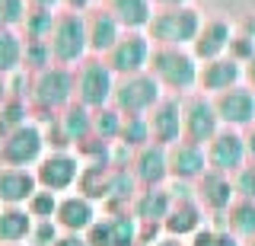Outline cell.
I'll return each instance as SVG.
<instances>
[{"mask_svg": "<svg viewBox=\"0 0 255 246\" xmlns=\"http://www.w3.org/2000/svg\"><path fill=\"white\" fill-rule=\"evenodd\" d=\"M58 218L67 230H83V227H93V202L86 195H70L58 205Z\"/></svg>", "mask_w": 255, "mask_h": 246, "instance_id": "21", "label": "cell"}, {"mask_svg": "<svg viewBox=\"0 0 255 246\" xmlns=\"http://www.w3.org/2000/svg\"><path fill=\"white\" fill-rule=\"evenodd\" d=\"M122 138L125 144H143L150 138V122L140 115H128V122L122 125Z\"/></svg>", "mask_w": 255, "mask_h": 246, "instance_id": "33", "label": "cell"}, {"mask_svg": "<svg viewBox=\"0 0 255 246\" xmlns=\"http://www.w3.org/2000/svg\"><path fill=\"white\" fill-rule=\"evenodd\" d=\"M169 170L175 173V176H182V179L201 176L204 173V150H201V144H191V141L175 144L172 154H169Z\"/></svg>", "mask_w": 255, "mask_h": 246, "instance_id": "20", "label": "cell"}, {"mask_svg": "<svg viewBox=\"0 0 255 246\" xmlns=\"http://www.w3.org/2000/svg\"><path fill=\"white\" fill-rule=\"evenodd\" d=\"M147 122H150V134L156 138V144H163V147L175 144L182 131V106L175 99H159Z\"/></svg>", "mask_w": 255, "mask_h": 246, "instance_id": "11", "label": "cell"}, {"mask_svg": "<svg viewBox=\"0 0 255 246\" xmlns=\"http://www.w3.org/2000/svg\"><path fill=\"white\" fill-rule=\"evenodd\" d=\"M77 96H80V106L102 109L112 96H115L112 67L102 64V61H90V64H83V67H80V77H77Z\"/></svg>", "mask_w": 255, "mask_h": 246, "instance_id": "7", "label": "cell"}, {"mask_svg": "<svg viewBox=\"0 0 255 246\" xmlns=\"http://www.w3.org/2000/svg\"><path fill=\"white\" fill-rule=\"evenodd\" d=\"M134 237H137V227L128 214H118V218H109L102 224H93L90 230V243L93 246H134Z\"/></svg>", "mask_w": 255, "mask_h": 246, "instance_id": "12", "label": "cell"}, {"mask_svg": "<svg viewBox=\"0 0 255 246\" xmlns=\"http://www.w3.org/2000/svg\"><path fill=\"white\" fill-rule=\"evenodd\" d=\"M26 13H29V3H26V0H0V29L22 26Z\"/></svg>", "mask_w": 255, "mask_h": 246, "instance_id": "31", "label": "cell"}, {"mask_svg": "<svg viewBox=\"0 0 255 246\" xmlns=\"http://www.w3.org/2000/svg\"><path fill=\"white\" fill-rule=\"evenodd\" d=\"M249 150H252V157H255V134L249 138Z\"/></svg>", "mask_w": 255, "mask_h": 246, "instance_id": "44", "label": "cell"}, {"mask_svg": "<svg viewBox=\"0 0 255 246\" xmlns=\"http://www.w3.org/2000/svg\"><path fill=\"white\" fill-rule=\"evenodd\" d=\"M42 147H45V138L35 125H19L13 128L10 134H3V144H0V160L6 166H29L42 157Z\"/></svg>", "mask_w": 255, "mask_h": 246, "instance_id": "6", "label": "cell"}, {"mask_svg": "<svg viewBox=\"0 0 255 246\" xmlns=\"http://www.w3.org/2000/svg\"><path fill=\"white\" fill-rule=\"evenodd\" d=\"M236 77H239V67H236V61H233V58H230V61L217 58V61H207V64H204V70L198 74V80H201V86H204V90H223V93H227L230 86L236 83Z\"/></svg>", "mask_w": 255, "mask_h": 246, "instance_id": "22", "label": "cell"}, {"mask_svg": "<svg viewBox=\"0 0 255 246\" xmlns=\"http://www.w3.org/2000/svg\"><path fill=\"white\" fill-rule=\"evenodd\" d=\"M147 32H150V38H156V42H163V45L182 48V45H188V42L198 38L201 19H198V13L188 10V6H169V10L153 13Z\"/></svg>", "mask_w": 255, "mask_h": 246, "instance_id": "1", "label": "cell"}, {"mask_svg": "<svg viewBox=\"0 0 255 246\" xmlns=\"http://www.w3.org/2000/svg\"><path fill=\"white\" fill-rule=\"evenodd\" d=\"M217 115L227 118V122H233V125L252 122L255 118V96L249 90H227L217 99Z\"/></svg>", "mask_w": 255, "mask_h": 246, "instance_id": "17", "label": "cell"}, {"mask_svg": "<svg viewBox=\"0 0 255 246\" xmlns=\"http://www.w3.org/2000/svg\"><path fill=\"white\" fill-rule=\"evenodd\" d=\"M77 93V80L70 77L67 67H51L38 70V77L32 80V99L42 109H58Z\"/></svg>", "mask_w": 255, "mask_h": 246, "instance_id": "5", "label": "cell"}, {"mask_svg": "<svg viewBox=\"0 0 255 246\" xmlns=\"http://www.w3.org/2000/svg\"><path fill=\"white\" fill-rule=\"evenodd\" d=\"M137 179L147 182V186H156L159 179L169 173V154L163 150V144H147L137 154Z\"/></svg>", "mask_w": 255, "mask_h": 246, "instance_id": "19", "label": "cell"}, {"mask_svg": "<svg viewBox=\"0 0 255 246\" xmlns=\"http://www.w3.org/2000/svg\"><path fill=\"white\" fill-rule=\"evenodd\" d=\"M86 35H90V48L96 51H112L122 38V22L112 16L109 10H96L86 19Z\"/></svg>", "mask_w": 255, "mask_h": 246, "instance_id": "16", "label": "cell"}, {"mask_svg": "<svg viewBox=\"0 0 255 246\" xmlns=\"http://www.w3.org/2000/svg\"><path fill=\"white\" fill-rule=\"evenodd\" d=\"M236 189H239L246 198H255V166H246V170H239Z\"/></svg>", "mask_w": 255, "mask_h": 246, "instance_id": "36", "label": "cell"}, {"mask_svg": "<svg viewBox=\"0 0 255 246\" xmlns=\"http://www.w3.org/2000/svg\"><path fill=\"white\" fill-rule=\"evenodd\" d=\"M35 240H38V246H48V240L54 243V227H51V221H42V224H38Z\"/></svg>", "mask_w": 255, "mask_h": 246, "instance_id": "37", "label": "cell"}, {"mask_svg": "<svg viewBox=\"0 0 255 246\" xmlns=\"http://www.w3.org/2000/svg\"><path fill=\"white\" fill-rule=\"evenodd\" d=\"M26 211L32 214V218H42V221H48L54 211H58L54 192H48V189H45V192H35V195H32L29 202H26Z\"/></svg>", "mask_w": 255, "mask_h": 246, "instance_id": "32", "label": "cell"}, {"mask_svg": "<svg viewBox=\"0 0 255 246\" xmlns=\"http://www.w3.org/2000/svg\"><path fill=\"white\" fill-rule=\"evenodd\" d=\"M195 246H236V243H233L230 234H214V230H207V234H198Z\"/></svg>", "mask_w": 255, "mask_h": 246, "instance_id": "35", "label": "cell"}, {"mask_svg": "<svg viewBox=\"0 0 255 246\" xmlns=\"http://www.w3.org/2000/svg\"><path fill=\"white\" fill-rule=\"evenodd\" d=\"M191 45H195V54H198V58L217 61L220 54L233 45V35H230V26H227V22L211 19V22H204V26H201V32H198V38Z\"/></svg>", "mask_w": 255, "mask_h": 246, "instance_id": "14", "label": "cell"}, {"mask_svg": "<svg viewBox=\"0 0 255 246\" xmlns=\"http://www.w3.org/2000/svg\"><path fill=\"white\" fill-rule=\"evenodd\" d=\"M201 198H204V205H211V208H227L230 205V198H233V189H230V179L223 176V173H204V179H201Z\"/></svg>", "mask_w": 255, "mask_h": 246, "instance_id": "25", "label": "cell"}, {"mask_svg": "<svg viewBox=\"0 0 255 246\" xmlns=\"http://www.w3.org/2000/svg\"><path fill=\"white\" fill-rule=\"evenodd\" d=\"M26 3L32 6V10H54V6L64 3V0H26Z\"/></svg>", "mask_w": 255, "mask_h": 246, "instance_id": "38", "label": "cell"}, {"mask_svg": "<svg viewBox=\"0 0 255 246\" xmlns=\"http://www.w3.org/2000/svg\"><path fill=\"white\" fill-rule=\"evenodd\" d=\"M35 186H38V179L32 173H26L22 166H3L0 170V202L3 205L29 202L35 195Z\"/></svg>", "mask_w": 255, "mask_h": 246, "instance_id": "13", "label": "cell"}, {"mask_svg": "<svg viewBox=\"0 0 255 246\" xmlns=\"http://www.w3.org/2000/svg\"><path fill=\"white\" fill-rule=\"evenodd\" d=\"M182 128H185L191 144L214 141L217 138V106H211L207 99L195 96L185 109H182Z\"/></svg>", "mask_w": 255, "mask_h": 246, "instance_id": "9", "label": "cell"}, {"mask_svg": "<svg viewBox=\"0 0 255 246\" xmlns=\"http://www.w3.org/2000/svg\"><path fill=\"white\" fill-rule=\"evenodd\" d=\"M150 3H159L163 10H169V6H185L188 0H150Z\"/></svg>", "mask_w": 255, "mask_h": 246, "instance_id": "41", "label": "cell"}, {"mask_svg": "<svg viewBox=\"0 0 255 246\" xmlns=\"http://www.w3.org/2000/svg\"><path fill=\"white\" fill-rule=\"evenodd\" d=\"M153 51H150V38L147 35H137V32H128L118 38V45L109 51V67L118 70V74L131 77V74H140L143 67L150 64Z\"/></svg>", "mask_w": 255, "mask_h": 246, "instance_id": "8", "label": "cell"}, {"mask_svg": "<svg viewBox=\"0 0 255 246\" xmlns=\"http://www.w3.org/2000/svg\"><path fill=\"white\" fill-rule=\"evenodd\" d=\"M230 224H233L239 234H255V205L252 202L236 205L233 214H230Z\"/></svg>", "mask_w": 255, "mask_h": 246, "instance_id": "34", "label": "cell"}, {"mask_svg": "<svg viewBox=\"0 0 255 246\" xmlns=\"http://www.w3.org/2000/svg\"><path fill=\"white\" fill-rule=\"evenodd\" d=\"M3 96H6V93H3V77H0V102H3Z\"/></svg>", "mask_w": 255, "mask_h": 246, "instance_id": "45", "label": "cell"}, {"mask_svg": "<svg viewBox=\"0 0 255 246\" xmlns=\"http://www.w3.org/2000/svg\"><path fill=\"white\" fill-rule=\"evenodd\" d=\"M26 54V38L16 35V29H0V77L13 74L22 64Z\"/></svg>", "mask_w": 255, "mask_h": 246, "instance_id": "24", "label": "cell"}, {"mask_svg": "<svg viewBox=\"0 0 255 246\" xmlns=\"http://www.w3.org/2000/svg\"><path fill=\"white\" fill-rule=\"evenodd\" d=\"M122 112L118 109H99L96 112V118H93V131L99 134L102 141H109V138H118L122 134Z\"/></svg>", "mask_w": 255, "mask_h": 246, "instance_id": "30", "label": "cell"}, {"mask_svg": "<svg viewBox=\"0 0 255 246\" xmlns=\"http://www.w3.org/2000/svg\"><path fill=\"white\" fill-rule=\"evenodd\" d=\"M109 13L125 29H143L153 19V3L150 0H109Z\"/></svg>", "mask_w": 255, "mask_h": 246, "instance_id": "18", "label": "cell"}, {"mask_svg": "<svg viewBox=\"0 0 255 246\" xmlns=\"http://www.w3.org/2000/svg\"><path fill=\"white\" fill-rule=\"evenodd\" d=\"M64 125V138L67 141H86V134L93 131V118L86 112V106H70L61 118Z\"/></svg>", "mask_w": 255, "mask_h": 246, "instance_id": "27", "label": "cell"}, {"mask_svg": "<svg viewBox=\"0 0 255 246\" xmlns=\"http://www.w3.org/2000/svg\"><path fill=\"white\" fill-rule=\"evenodd\" d=\"M29 230H32V214L26 208H19V205H6V208L0 211V240H3V243L22 240Z\"/></svg>", "mask_w": 255, "mask_h": 246, "instance_id": "23", "label": "cell"}, {"mask_svg": "<svg viewBox=\"0 0 255 246\" xmlns=\"http://www.w3.org/2000/svg\"><path fill=\"white\" fill-rule=\"evenodd\" d=\"M64 3L70 6V13H83V10H90L93 0H64Z\"/></svg>", "mask_w": 255, "mask_h": 246, "instance_id": "39", "label": "cell"}, {"mask_svg": "<svg viewBox=\"0 0 255 246\" xmlns=\"http://www.w3.org/2000/svg\"><path fill=\"white\" fill-rule=\"evenodd\" d=\"M48 48L58 64H70V61L83 58V51L90 48L83 13H61L51 26V35H48Z\"/></svg>", "mask_w": 255, "mask_h": 246, "instance_id": "2", "label": "cell"}, {"mask_svg": "<svg viewBox=\"0 0 255 246\" xmlns=\"http://www.w3.org/2000/svg\"><path fill=\"white\" fill-rule=\"evenodd\" d=\"M115 109L128 115H143L159 102V80L150 74H131L115 86Z\"/></svg>", "mask_w": 255, "mask_h": 246, "instance_id": "4", "label": "cell"}, {"mask_svg": "<svg viewBox=\"0 0 255 246\" xmlns=\"http://www.w3.org/2000/svg\"><path fill=\"white\" fill-rule=\"evenodd\" d=\"M156 246H182V243H175V240H163V243H156Z\"/></svg>", "mask_w": 255, "mask_h": 246, "instance_id": "43", "label": "cell"}, {"mask_svg": "<svg viewBox=\"0 0 255 246\" xmlns=\"http://www.w3.org/2000/svg\"><path fill=\"white\" fill-rule=\"evenodd\" d=\"M51 246H86L83 240H77V237H64V240H54Z\"/></svg>", "mask_w": 255, "mask_h": 246, "instance_id": "40", "label": "cell"}, {"mask_svg": "<svg viewBox=\"0 0 255 246\" xmlns=\"http://www.w3.org/2000/svg\"><path fill=\"white\" fill-rule=\"evenodd\" d=\"M169 211H172L169 195L159 192V189H150V192H143V195H140V202H137V218H143V221L166 218Z\"/></svg>", "mask_w": 255, "mask_h": 246, "instance_id": "29", "label": "cell"}, {"mask_svg": "<svg viewBox=\"0 0 255 246\" xmlns=\"http://www.w3.org/2000/svg\"><path fill=\"white\" fill-rule=\"evenodd\" d=\"M198 224H201V211H198V205L188 202V198H182V202L166 214V227H169L172 234H179V237L198 230Z\"/></svg>", "mask_w": 255, "mask_h": 246, "instance_id": "26", "label": "cell"}, {"mask_svg": "<svg viewBox=\"0 0 255 246\" xmlns=\"http://www.w3.org/2000/svg\"><path fill=\"white\" fill-rule=\"evenodd\" d=\"M54 19H58V16H54L51 10H32V6H29L26 19H22V26H26V42H48Z\"/></svg>", "mask_w": 255, "mask_h": 246, "instance_id": "28", "label": "cell"}, {"mask_svg": "<svg viewBox=\"0 0 255 246\" xmlns=\"http://www.w3.org/2000/svg\"><path fill=\"white\" fill-rule=\"evenodd\" d=\"M150 67H153V77L169 90H188L198 80V64L188 51L172 48V45H163V48L153 51L150 58Z\"/></svg>", "mask_w": 255, "mask_h": 246, "instance_id": "3", "label": "cell"}, {"mask_svg": "<svg viewBox=\"0 0 255 246\" xmlns=\"http://www.w3.org/2000/svg\"><path fill=\"white\" fill-rule=\"evenodd\" d=\"M77 176H80V163H77V157H70V154H51V157H45V160L38 163V173H35L38 186H45L48 192L70 189Z\"/></svg>", "mask_w": 255, "mask_h": 246, "instance_id": "10", "label": "cell"}, {"mask_svg": "<svg viewBox=\"0 0 255 246\" xmlns=\"http://www.w3.org/2000/svg\"><path fill=\"white\" fill-rule=\"evenodd\" d=\"M249 80H252V86H255V58L249 61Z\"/></svg>", "mask_w": 255, "mask_h": 246, "instance_id": "42", "label": "cell"}, {"mask_svg": "<svg viewBox=\"0 0 255 246\" xmlns=\"http://www.w3.org/2000/svg\"><path fill=\"white\" fill-rule=\"evenodd\" d=\"M243 157H246V144L243 138L233 131H223L217 138L211 141V154H207V160L217 173H227V170H236V166H243Z\"/></svg>", "mask_w": 255, "mask_h": 246, "instance_id": "15", "label": "cell"}]
</instances>
